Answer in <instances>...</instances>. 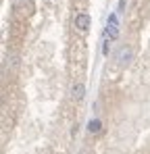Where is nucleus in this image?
<instances>
[{
	"label": "nucleus",
	"instance_id": "nucleus-1",
	"mask_svg": "<svg viewBox=\"0 0 150 154\" xmlns=\"http://www.w3.org/2000/svg\"><path fill=\"white\" fill-rule=\"evenodd\" d=\"M131 60H133V50L129 48V46H123L121 50L117 52V65L125 69V67H129L131 65Z\"/></svg>",
	"mask_w": 150,
	"mask_h": 154
},
{
	"label": "nucleus",
	"instance_id": "nucleus-2",
	"mask_svg": "<svg viewBox=\"0 0 150 154\" xmlns=\"http://www.w3.org/2000/svg\"><path fill=\"white\" fill-rule=\"evenodd\" d=\"M83 96H86V85H83L81 81H75L73 88H71V98H73L75 102H81Z\"/></svg>",
	"mask_w": 150,
	"mask_h": 154
},
{
	"label": "nucleus",
	"instance_id": "nucleus-3",
	"mask_svg": "<svg viewBox=\"0 0 150 154\" xmlns=\"http://www.w3.org/2000/svg\"><path fill=\"white\" fill-rule=\"evenodd\" d=\"M75 27L79 29V31H88L90 29V15H86V13H79L77 17H75Z\"/></svg>",
	"mask_w": 150,
	"mask_h": 154
},
{
	"label": "nucleus",
	"instance_id": "nucleus-4",
	"mask_svg": "<svg viewBox=\"0 0 150 154\" xmlns=\"http://www.w3.org/2000/svg\"><path fill=\"white\" fill-rule=\"evenodd\" d=\"M100 129H102V121H100V119H92V121L88 123V131H90V133H100Z\"/></svg>",
	"mask_w": 150,
	"mask_h": 154
},
{
	"label": "nucleus",
	"instance_id": "nucleus-5",
	"mask_svg": "<svg viewBox=\"0 0 150 154\" xmlns=\"http://www.w3.org/2000/svg\"><path fill=\"white\" fill-rule=\"evenodd\" d=\"M106 35H108L111 40H117V38H119V27L113 25V23H108V27H106Z\"/></svg>",
	"mask_w": 150,
	"mask_h": 154
},
{
	"label": "nucleus",
	"instance_id": "nucleus-6",
	"mask_svg": "<svg viewBox=\"0 0 150 154\" xmlns=\"http://www.w3.org/2000/svg\"><path fill=\"white\" fill-rule=\"evenodd\" d=\"M108 44H111V42H108V40H106V42H104V46H102V54H104V56H106V54H108Z\"/></svg>",
	"mask_w": 150,
	"mask_h": 154
},
{
	"label": "nucleus",
	"instance_id": "nucleus-7",
	"mask_svg": "<svg viewBox=\"0 0 150 154\" xmlns=\"http://www.w3.org/2000/svg\"><path fill=\"white\" fill-rule=\"evenodd\" d=\"M123 8H125V0H121L119 2V13H123Z\"/></svg>",
	"mask_w": 150,
	"mask_h": 154
}]
</instances>
